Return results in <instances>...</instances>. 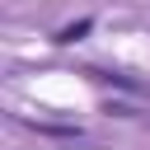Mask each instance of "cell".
Returning a JSON list of instances; mask_svg holds the SVG:
<instances>
[{"label":"cell","mask_w":150,"mask_h":150,"mask_svg":"<svg viewBox=\"0 0 150 150\" xmlns=\"http://www.w3.org/2000/svg\"><path fill=\"white\" fill-rule=\"evenodd\" d=\"M89 33V19H75V23H66L61 33H56V42H75V38H84Z\"/></svg>","instance_id":"1"}]
</instances>
